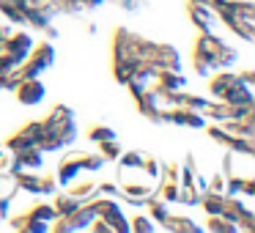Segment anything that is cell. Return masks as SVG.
Masks as SVG:
<instances>
[{"label":"cell","mask_w":255,"mask_h":233,"mask_svg":"<svg viewBox=\"0 0 255 233\" xmlns=\"http://www.w3.org/2000/svg\"><path fill=\"white\" fill-rule=\"evenodd\" d=\"M41 123H44V137L39 140V148L44 154L63 151L77 140V121H74V110L69 105H55L50 116L41 118Z\"/></svg>","instance_id":"obj_1"},{"label":"cell","mask_w":255,"mask_h":233,"mask_svg":"<svg viewBox=\"0 0 255 233\" xmlns=\"http://www.w3.org/2000/svg\"><path fill=\"white\" fill-rule=\"evenodd\" d=\"M209 94L211 99L228 102V105H255V94L242 77L239 72H231V69H217L209 77Z\"/></svg>","instance_id":"obj_2"},{"label":"cell","mask_w":255,"mask_h":233,"mask_svg":"<svg viewBox=\"0 0 255 233\" xmlns=\"http://www.w3.org/2000/svg\"><path fill=\"white\" fill-rule=\"evenodd\" d=\"M192 52L209 58V61L214 63V69H231V66H236V61H239V50L233 44H228L225 39H220L214 30H203V33L198 36V41H195Z\"/></svg>","instance_id":"obj_3"},{"label":"cell","mask_w":255,"mask_h":233,"mask_svg":"<svg viewBox=\"0 0 255 233\" xmlns=\"http://www.w3.org/2000/svg\"><path fill=\"white\" fill-rule=\"evenodd\" d=\"M55 58H58V52H55V44H52V41H36L30 55L19 63V74H22V77H41L47 69H52Z\"/></svg>","instance_id":"obj_4"},{"label":"cell","mask_w":255,"mask_h":233,"mask_svg":"<svg viewBox=\"0 0 255 233\" xmlns=\"http://www.w3.org/2000/svg\"><path fill=\"white\" fill-rule=\"evenodd\" d=\"M140 61H148L151 66L156 69H170V72H181V52L173 44H165V41H148L140 55Z\"/></svg>","instance_id":"obj_5"},{"label":"cell","mask_w":255,"mask_h":233,"mask_svg":"<svg viewBox=\"0 0 255 233\" xmlns=\"http://www.w3.org/2000/svg\"><path fill=\"white\" fill-rule=\"evenodd\" d=\"M148 39L129 28H116L113 33V58H132V61H140Z\"/></svg>","instance_id":"obj_6"},{"label":"cell","mask_w":255,"mask_h":233,"mask_svg":"<svg viewBox=\"0 0 255 233\" xmlns=\"http://www.w3.org/2000/svg\"><path fill=\"white\" fill-rule=\"evenodd\" d=\"M91 203H94V209H96V217H102V220L113 228V233H129V217L124 214L121 203H118L116 198L96 195Z\"/></svg>","instance_id":"obj_7"},{"label":"cell","mask_w":255,"mask_h":233,"mask_svg":"<svg viewBox=\"0 0 255 233\" xmlns=\"http://www.w3.org/2000/svg\"><path fill=\"white\" fill-rule=\"evenodd\" d=\"M203 129H206V134H209L217 145H222V148L239 151V154H247V156H255V140L253 137H236V134H231L228 129H222V123H206Z\"/></svg>","instance_id":"obj_8"},{"label":"cell","mask_w":255,"mask_h":233,"mask_svg":"<svg viewBox=\"0 0 255 233\" xmlns=\"http://www.w3.org/2000/svg\"><path fill=\"white\" fill-rule=\"evenodd\" d=\"M162 121L165 123H173V126H189V129H203L206 123V116L200 110H192V107H165V113H162Z\"/></svg>","instance_id":"obj_9"},{"label":"cell","mask_w":255,"mask_h":233,"mask_svg":"<svg viewBox=\"0 0 255 233\" xmlns=\"http://www.w3.org/2000/svg\"><path fill=\"white\" fill-rule=\"evenodd\" d=\"M187 14H189V22L203 33V30H217L220 25V17L217 11L206 3V0H187Z\"/></svg>","instance_id":"obj_10"},{"label":"cell","mask_w":255,"mask_h":233,"mask_svg":"<svg viewBox=\"0 0 255 233\" xmlns=\"http://www.w3.org/2000/svg\"><path fill=\"white\" fill-rule=\"evenodd\" d=\"M14 94H17V102L25 107H36L44 102L47 96V88L44 83H41V77H22L17 83V88H14Z\"/></svg>","instance_id":"obj_11"},{"label":"cell","mask_w":255,"mask_h":233,"mask_svg":"<svg viewBox=\"0 0 255 233\" xmlns=\"http://www.w3.org/2000/svg\"><path fill=\"white\" fill-rule=\"evenodd\" d=\"M134 102H137V110H140V116H143V118H148L151 123H165V121H162L165 105H162L159 94H156L151 85L145 91H140V94L134 96Z\"/></svg>","instance_id":"obj_12"},{"label":"cell","mask_w":255,"mask_h":233,"mask_svg":"<svg viewBox=\"0 0 255 233\" xmlns=\"http://www.w3.org/2000/svg\"><path fill=\"white\" fill-rule=\"evenodd\" d=\"M33 44H36L33 33H28V30H11V33H8V39H6V47H3V50H6L8 55H14L19 63H22L25 58L30 55Z\"/></svg>","instance_id":"obj_13"},{"label":"cell","mask_w":255,"mask_h":233,"mask_svg":"<svg viewBox=\"0 0 255 233\" xmlns=\"http://www.w3.org/2000/svg\"><path fill=\"white\" fill-rule=\"evenodd\" d=\"M220 25H225L236 39L253 44L255 41V19H247V17H236V14H222L220 17Z\"/></svg>","instance_id":"obj_14"},{"label":"cell","mask_w":255,"mask_h":233,"mask_svg":"<svg viewBox=\"0 0 255 233\" xmlns=\"http://www.w3.org/2000/svg\"><path fill=\"white\" fill-rule=\"evenodd\" d=\"M178 184H181V187H192V189H198V192H203V189H206V178H203V173L198 170V162H195L192 154L184 159Z\"/></svg>","instance_id":"obj_15"},{"label":"cell","mask_w":255,"mask_h":233,"mask_svg":"<svg viewBox=\"0 0 255 233\" xmlns=\"http://www.w3.org/2000/svg\"><path fill=\"white\" fill-rule=\"evenodd\" d=\"M80 173H83V167H80V154H69L61 159V165H58V187H69V184L74 181V178H80Z\"/></svg>","instance_id":"obj_16"},{"label":"cell","mask_w":255,"mask_h":233,"mask_svg":"<svg viewBox=\"0 0 255 233\" xmlns=\"http://www.w3.org/2000/svg\"><path fill=\"white\" fill-rule=\"evenodd\" d=\"M66 192L74 195L80 203H83V200H94L96 195H99V181H96V178H74L66 187Z\"/></svg>","instance_id":"obj_17"},{"label":"cell","mask_w":255,"mask_h":233,"mask_svg":"<svg viewBox=\"0 0 255 233\" xmlns=\"http://www.w3.org/2000/svg\"><path fill=\"white\" fill-rule=\"evenodd\" d=\"M143 206H145V214H148V217H151V220H154L159 228L165 225V220L170 217V203H167V200H162L156 192H154V195H148Z\"/></svg>","instance_id":"obj_18"},{"label":"cell","mask_w":255,"mask_h":233,"mask_svg":"<svg viewBox=\"0 0 255 233\" xmlns=\"http://www.w3.org/2000/svg\"><path fill=\"white\" fill-rule=\"evenodd\" d=\"M162 231H173V233H203V225L192 220V217H184V214H170L162 225Z\"/></svg>","instance_id":"obj_19"},{"label":"cell","mask_w":255,"mask_h":233,"mask_svg":"<svg viewBox=\"0 0 255 233\" xmlns=\"http://www.w3.org/2000/svg\"><path fill=\"white\" fill-rule=\"evenodd\" d=\"M137 66L140 61H132V58H113V77H116V83L127 85L137 74Z\"/></svg>","instance_id":"obj_20"},{"label":"cell","mask_w":255,"mask_h":233,"mask_svg":"<svg viewBox=\"0 0 255 233\" xmlns=\"http://www.w3.org/2000/svg\"><path fill=\"white\" fill-rule=\"evenodd\" d=\"M8 225L14 228V231H19V233H47L50 231V222H44V220H36V217H30V214H19V217H14Z\"/></svg>","instance_id":"obj_21"},{"label":"cell","mask_w":255,"mask_h":233,"mask_svg":"<svg viewBox=\"0 0 255 233\" xmlns=\"http://www.w3.org/2000/svg\"><path fill=\"white\" fill-rule=\"evenodd\" d=\"M250 206L244 203V198L242 195H225V203H222V214L228 217V220H233V222H239L244 214H250Z\"/></svg>","instance_id":"obj_22"},{"label":"cell","mask_w":255,"mask_h":233,"mask_svg":"<svg viewBox=\"0 0 255 233\" xmlns=\"http://www.w3.org/2000/svg\"><path fill=\"white\" fill-rule=\"evenodd\" d=\"M14 156H17V162L22 165V170H36L39 173L41 167H44V151H41L39 145L25 148V151H19V154H14Z\"/></svg>","instance_id":"obj_23"},{"label":"cell","mask_w":255,"mask_h":233,"mask_svg":"<svg viewBox=\"0 0 255 233\" xmlns=\"http://www.w3.org/2000/svg\"><path fill=\"white\" fill-rule=\"evenodd\" d=\"M203 231H209V233H236L239 225L233 220H228L225 214H206Z\"/></svg>","instance_id":"obj_24"},{"label":"cell","mask_w":255,"mask_h":233,"mask_svg":"<svg viewBox=\"0 0 255 233\" xmlns=\"http://www.w3.org/2000/svg\"><path fill=\"white\" fill-rule=\"evenodd\" d=\"M222 203H225V192H211V189H203L200 192V209L206 214H222Z\"/></svg>","instance_id":"obj_25"},{"label":"cell","mask_w":255,"mask_h":233,"mask_svg":"<svg viewBox=\"0 0 255 233\" xmlns=\"http://www.w3.org/2000/svg\"><path fill=\"white\" fill-rule=\"evenodd\" d=\"M0 14H3V19H6L8 25H14V28L28 25V22H25V11L14 3V0H3V3H0Z\"/></svg>","instance_id":"obj_26"},{"label":"cell","mask_w":255,"mask_h":233,"mask_svg":"<svg viewBox=\"0 0 255 233\" xmlns=\"http://www.w3.org/2000/svg\"><path fill=\"white\" fill-rule=\"evenodd\" d=\"M50 6L55 14H63V17H80L85 11L83 0H50Z\"/></svg>","instance_id":"obj_27"},{"label":"cell","mask_w":255,"mask_h":233,"mask_svg":"<svg viewBox=\"0 0 255 233\" xmlns=\"http://www.w3.org/2000/svg\"><path fill=\"white\" fill-rule=\"evenodd\" d=\"M36 145V140L30 137L25 129H19V132H14L11 137H6V151H11V154H19V151H25V148H33Z\"/></svg>","instance_id":"obj_28"},{"label":"cell","mask_w":255,"mask_h":233,"mask_svg":"<svg viewBox=\"0 0 255 233\" xmlns=\"http://www.w3.org/2000/svg\"><path fill=\"white\" fill-rule=\"evenodd\" d=\"M143 159H145L143 151H121V156L116 162H118V170H140Z\"/></svg>","instance_id":"obj_29"},{"label":"cell","mask_w":255,"mask_h":233,"mask_svg":"<svg viewBox=\"0 0 255 233\" xmlns=\"http://www.w3.org/2000/svg\"><path fill=\"white\" fill-rule=\"evenodd\" d=\"M52 206H55V214L61 217V214H69L72 209H77L80 206V200L74 198V195H69V192H55L52 195V200H50Z\"/></svg>","instance_id":"obj_30"},{"label":"cell","mask_w":255,"mask_h":233,"mask_svg":"<svg viewBox=\"0 0 255 233\" xmlns=\"http://www.w3.org/2000/svg\"><path fill=\"white\" fill-rule=\"evenodd\" d=\"M156 228L159 225H156L148 214H132L129 217V231L132 233H154Z\"/></svg>","instance_id":"obj_31"},{"label":"cell","mask_w":255,"mask_h":233,"mask_svg":"<svg viewBox=\"0 0 255 233\" xmlns=\"http://www.w3.org/2000/svg\"><path fill=\"white\" fill-rule=\"evenodd\" d=\"M88 140L91 143H105V140H118V132L113 126H105V123H94V126L88 129Z\"/></svg>","instance_id":"obj_32"},{"label":"cell","mask_w":255,"mask_h":233,"mask_svg":"<svg viewBox=\"0 0 255 233\" xmlns=\"http://www.w3.org/2000/svg\"><path fill=\"white\" fill-rule=\"evenodd\" d=\"M105 165H107V159L102 154H85V151H80V167H83V173H99Z\"/></svg>","instance_id":"obj_33"},{"label":"cell","mask_w":255,"mask_h":233,"mask_svg":"<svg viewBox=\"0 0 255 233\" xmlns=\"http://www.w3.org/2000/svg\"><path fill=\"white\" fill-rule=\"evenodd\" d=\"M28 214L36 217V220H44V222H52V220L58 217V214H55V206H52L50 200H41V203H36L33 209L28 211Z\"/></svg>","instance_id":"obj_34"},{"label":"cell","mask_w":255,"mask_h":233,"mask_svg":"<svg viewBox=\"0 0 255 233\" xmlns=\"http://www.w3.org/2000/svg\"><path fill=\"white\" fill-rule=\"evenodd\" d=\"M192 72L198 74V77H209V74L217 72V69H214V63H211L209 58H203V55H198V52H192Z\"/></svg>","instance_id":"obj_35"},{"label":"cell","mask_w":255,"mask_h":233,"mask_svg":"<svg viewBox=\"0 0 255 233\" xmlns=\"http://www.w3.org/2000/svg\"><path fill=\"white\" fill-rule=\"evenodd\" d=\"M14 72H19V61L3 50V52H0V80L8 77V74H14Z\"/></svg>","instance_id":"obj_36"},{"label":"cell","mask_w":255,"mask_h":233,"mask_svg":"<svg viewBox=\"0 0 255 233\" xmlns=\"http://www.w3.org/2000/svg\"><path fill=\"white\" fill-rule=\"evenodd\" d=\"M176 203H181V206H198L200 203V192L198 189H192V187H178V200Z\"/></svg>","instance_id":"obj_37"},{"label":"cell","mask_w":255,"mask_h":233,"mask_svg":"<svg viewBox=\"0 0 255 233\" xmlns=\"http://www.w3.org/2000/svg\"><path fill=\"white\" fill-rule=\"evenodd\" d=\"M121 145H118V140H105V143H99V154L105 156L107 162H116L118 156H121Z\"/></svg>","instance_id":"obj_38"},{"label":"cell","mask_w":255,"mask_h":233,"mask_svg":"<svg viewBox=\"0 0 255 233\" xmlns=\"http://www.w3.org/2000/svg\"><path fill=\"white\" fill-rule=\"evenodd\" d=\"M143 173L151 178V181H159L162 178V162L154 159V156H145L143 159Z\"/></svg>","instance_id":"obj_39"},{"label":"cell","mask_w":255,"mask_h":233,"mask_svg":"<svg viewBox=\"0 0 255 233\" xmlns=\"http://www.w3.org/2000/svg\"><path fill=\"white\" fill-rule=\"evenodd\" d=\"M55 192H58V178H55V173H50V176H41V178H39V195L52 198Z\"/></svg>","instance_id":"obj_40"},{"label":"cell","mask_w":255,"mask_h":233,"mask_svg":"<svg viewBox=\"0 0 255 233\" xmlns=\"http://www.w3.org/2000/svg\"><path fill=\"white\" fill-rule=\"evenodd\" d=\"M178 176H181V165H178V162H167V165H162V178H167V181H178Z\"/></svg>","instance_id":"obj_41"},{"label":"cell","mask_w":255,"mask_h":233,"mask_svg":"<svg viewBox=\"0 0 255 233\" xmlns=\"http://www.w3.org/2000/svg\"><path fill=\"white\" fill-rule=\"evenodd\" d=\"M206 189H211V192H225V173L211 176V181H206Z\"/></svg>","instance_id":"obj_42"},{"label":"cell","mask_w":255,"mask_h":233,"mask_svg":"<svg viewBox=\"0 0 255 233\" xmlns=\"http://www.w3.org/2000/svg\"><path fill=\"white\" fill-rule=\"evenodd\" d=\"M118 192H121V187H118V184H110V181H102V184H99V195H107V198H118Z\"/></svg>","instance_id":"obj_43"},{"label":"cell","mask_w":255,"mask_h":233,"mask_svg":"<svg viewBox=\"0 0 255 233\" xmlns=\"http://www.w3.org/2000/svg\"><path fill=\"white\" fill-rule=\"evenodd\" d=\"M242 198H255V181H253V176H244V181H242Z\"/></svg>","instance_id":"obj_44"},{"label":"cell","mask_w":255,"mask_h":233,"mask_svg":"<svg viewBox=\"0 0 255 233\" xmlns=\"http://www.w3.org/2000/svg\"><path fill=\"white\" fill-rule=\"evenodd\" d=\"M11 151H6V148H0V173H6L8 170V165H11Z\"/></svg>","instance_id":"obj_45"},{"label":"cell","mask_w":255,"mask_h":233,"mask_svg":"<svg viewBox=\"0 0 255 233\" xmlns=\"http://www.w3.org/2000/svg\"><path fill=\"white\" fill-rule=\"evenodd\" d=\"M14 30V25H8V22H0V52H3V47H6V39H8V33Z\"/></svg>","instance_id":"obj_46"},{"label":"cell","mask_w":255,"mask_h":233,"mask_svg":"<svg viewBox=\"0 0 255 233\" xmlns=\"http://www.w3.org/2000/svg\"><path fill=\"white\" fill-rule=\"evenodd\" d=\"M239 77H242L244 83L250 85V88H255V72H253V69H244V72H239Z\"/></svg>","instance_id":"obj_47"},{"label":"cell","mask_w":255,"mask_h":233,"mask_svg":"<svg viewBox=\"0 0 255 233\" xmlns=\"http://www.w3.org/2000/svg\"><path fill=\"white\" fill-rule=\"evenodd\" d=\"M6 181H11V178H8V173H0V187H3Z\"/></svg>","instance_id":"obj_48"},{"label":"cell","mask_w":255,"mask_h":233,"mask_svg":"<svg viewBox=\"0 0 255 233\" xmlns=\"http://www.w3.org/2000/svg\"><path fill=\"white\" fill-rule=\"evenodd\" d=\"M0 22H6V19H3V14H0Z\"/></svg>","instance_id":"obj_49"},{"label":"cell","mask_w":255,"mask_h":233,"mask_svg":"<svg viewBox=\"0 0 255 233\" xmlns=\"http://www.w3.org/2000/svg\"><path fill=\"white\" fill-rule=\"evenodd\" d=\"M0 3H3V0H0Z\"/></svg>","instance_id":"obj_50"},{"label":"cell","mask_w":255,"mask_h":233,"mask_svg":"<svg viewBox=\"0 0 255 233\" xmlns=\"http://www.w3.org/2000/svg\"><path fill=\"white\" fill-rule=\"evenodd\" d=\"M0 91H3V88H0Z\"/></svg>","instance_id":"obj_51"}]
</instances>
